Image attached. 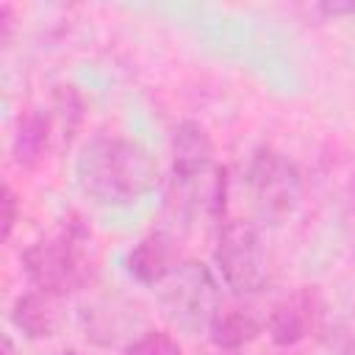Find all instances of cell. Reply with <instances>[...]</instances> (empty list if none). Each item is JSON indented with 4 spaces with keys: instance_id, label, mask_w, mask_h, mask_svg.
<instances>
[{
    "instance_id": "4fadbf2b",
    "label": "cell",
    "mask_w": 355,
    "mask_h": 355,
    "mask_svg": "<svg viewBox=\"0 0 355 355\" xmlns=\"http://www.w3.org/2000/svg\"><path fill=\"white\" fill-rule=\"evenodd\" d=\"M122 355H183L180 341L166 330H147L139 338H133Z\"/></svg>"
},
{
    "instance_id": "8992f818",
    "label": "cell",
    "mask_w": 355,
    "mask_h": 355,
    "mask_svg": "<svg viewBox=\"0 0 355 355\" xmlns=\"http://www.w3.org/2000/svg\"><path fill=\"white\" fill-rule=\"evenodd\" d=\"M216 269L239 297L258 294L269 283V258L252 222L225 219L216 230Z\"/></svg>"
},
{
    "instance_id": "5bb4252c",
    "label": "cell",
    "mask_w": 355,
    "mask_h": 355,
    "mask_svg": "<svg viewBox=\"0 0 355 355\" xmlns=\"http://www.w3.org/2000/svg\"><path fill=\"white\" fill-rule=\"evenodd\" d=\"M14 225H17V194H14V189L6 183V186H3V241L11 239Z\"/></svg>"
},
{
    "instance_id": "2e32d148",
    "label": "cell",
    "mask_w": 355,
    "mask_h": 355,
    "mask_svg": "<svg viewBox=\"0 0 355 355\" xmlns=\"http://www.w3.org/2000/svg\"><path fill=\"white\" fill-rule=\"evenodd\" d=\"M3 347H6L3 355H14V347H11V338H8V336H6V341H3Z\"/></svg>"
},
{
    "instance_id": "30bf717a",
    "label": "cell",
    "mask_w": 355,
    "mask_h": 355,
    "mask_svg": "<svg viewBox=\"0 0 355 355\" xmlns=\"http://www.w3.org/2000/svg\"><path fill=\"white\" fill-rule=\"evenodd\" d=\"M266 327V319L255 313L250 305H225L216 311L214 322L208 324V336L216 349L222 352H236L247 344H252Z\"/></svg>"
},
{
    "instance_id": "9a60e30c",
    "label": "cell",
    "mask_w": 355,
    "mask_h": 355,
    "mask_svg": "<svg viewBox=\"0 0 355 355\" xmlns=\"http://www.w3.org/2000/svg\"><path fill=\"white\" fill-rule=\"evenodd\" d=\"M322 14L327 17H338V14H352L355 11V3H322L319 6Z\"/></svg>"
},
{
    "instance_id": "6da1fadb",
    "label": "cell",
    "mask_w": 355,
    "mask_h": 355,
    "mask_svg": "<svg viewBox=\"0 0 355 355\" xmlns=\"http://www.w3.org/2000/svg\"><path fill=\"white\" fill-rule=\"evenodd\" d=\"M166 211L180 225L197 219L222 225L227 211V169L214 158V141L200 122H180L172 136Z\"/></svg>"
},
{
    "instance_id": "3957f363",
    "label": "cell",
    "mask_w": 355,
    "mask_h": 355,
    "mask_svg": "<svg viewBox=\"0 0 355 355\" xmlns=\"http://www.w3.org/2000/svg\"><path fill=\"white\" fill-rule=\"evenodd\" d=\"M19 261L33 288L67 297L83 288L97 272L94 233L83 216L72 214L53 233L28 244Z\"/></svg>"
},
{
    "instance_id": "9c48e42d",
    "label": "cell",
    "mask_w": 355,
    "mask_h": 355,
    "mask_svg": "<svg viewBox=\"0 0 355 355\" xmlns=\"http://www.w3.org/2000/svg\"><path fill=\"white\" fill-rule=\"evenodd\" d=\"M58 300L55 294H47L42 288L25 291L14 300L11 305V324L28 336V338H50L55 336V330L61 327V311H58Z\"/></svg>"
},
{
    "instance_id": "7c38bea8",
    "label": "cell",
    "mask_w": 355,
    "mask_h": 355,
    "mask_svg": "<svg viewBox=\"0 0 355 355\" xmlns=\"http://www.w3.org/2000/svg\"><path fill=\"white\" fill-rule=\"evenodd\" d=\"M83 97L75 86H55L44 111H47V119H50V130H53V144H55V153L67 150L83 122Z\"/></svg>"
},
{
    "instance_id": "7a4b0ae2",
    "label": "cell",
    "mask_w": 355,
    "mask_h": 355,
    "mask_svg": "<svg viewBox=\"0 0 355 355\" xmlns=\"http://www.w3.org/2000/svg\"><path fill=\"white\" fill-rule=\"evenodd\" d=\"M78 183L100 205H130L158 183L153 153L128 136H97L78 155Z\"/></svg>"
},
{
    "instance_id": "ac0fdd59",
    "label": "cell",
    "mask_w": 355,
    "mask_h": 355,
    "mask_svg": "<svg viewBox=\"0 0 355 355\" xmlns=\"http://www.w3.org/2000/svg\"><path fill=\"white\" fill-rule=\"evenodd\" d=\"M227 355H233V352H227Z\"/></svg>"
},
{
    "instance_id": "277c9868",
    "label": "cell",
    "mask_w": 355,
    "mask_h": 355,
    "mask_svg": "<svg viewBox=\"0 0 355 355\" xmlns=\"http://www.w3.org/2000/svg\"><path fill=\"white\" fill-rule=\"evenodd\" d=\"M244 189L263 222L288 219L302 200V175L294 161L272 147H258L244 169Z\"/></svg>"
},
{
    "instance_id": "8fae6325",
    "label": "cell",
    "mask_w": 355,
    "mask_h": 355,
    "mask_svg": "<svg viewBox=\"0 0 355 355\" xmlns=\"http://www.w3.org/2000/svg\"><path fill=\"white\" fill-rule=\"evenodd\" d=\"M11 153L22 169H36L47 158V153H55L53 130H50V119L44 108H28L19 114L17 128H14Z\"/></svg>"
},
{
    "instance_id": "52a82bcc",
    "label": "cell",
    "mask_w": 355,
    "mask_h": 355,
    "mask_svg": "<svg viewBox=\"0 0 355 355\" xmlns=\"http://www.w3.org/2000/svg\"><path fill=\"white\" fill-rule=\"evenodd\" d=\"M322 313H324V300L319 288L300 286L272 305L266 316V333L277 347H297L319 330Z\"/></svg>"
},
{
    "instance_id": "ba28073f",
    "label": "cell",
    "mask_w": 355,
    "mask_h": 355,
    "mask_svg": "<svg viewBox=\"0 0 355 355\" xmlns=\"http://www.w3.org/2000/svg\"><path fill=\"white\" fill-rule=\"evenodd\" d=\"M180 263V241L172 230H153L141 236L125 258L128 272L141 286H161Z\"/></svg>"
},
{
    "instance_id": "5b68a950",
    "label": "cell",
    "mask_w": 355,
    "mask_h": 355,
    "mask_svg": "<svg viewBox=\"0 0 355 355\" xmlns=\"http://www.w3.org/2000/svg\"><path fill=\"white\" fill-rule=\"evenodd\" d=\"M161 308L172 324L189 333L202 327L208 330L216 311L222 308V294L211 269L200 261H183L161 283Z\"/></svg>"
},
{
    "instance_id": "e0dca14e",
    "label": "cell",
    "mask_w": 355,
    "mask_h": 355,
    "mask_svg": "<svg viewBox=\"0 0 355 355\" xmlns=\"http://www.w3.org/2000/svg\"><path fill=\"white\" fill-rule=\"evenodd\" d=\"M61 355H83V352H75V349H69V352H61Z\"/></svg>"
}]
</instances>
